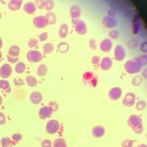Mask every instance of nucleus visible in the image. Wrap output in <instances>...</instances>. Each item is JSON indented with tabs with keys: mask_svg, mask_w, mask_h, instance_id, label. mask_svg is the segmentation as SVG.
Instances as JSON below:
<instances>
[{
	"mask_svg": "<svg viewBox=\"0 0 147 147\" xmlns=\"http://www.w3.org/2000/svg\"><path fill=\"white\" fill-rule=\"evenodd\" d=\"M83 82L84 85L90 87H96L98 83L97 74L92 72H87L83 75Z\"/></svg>",
	"mask_w": 147,
	"mask_h": 147,
	"instance_id": "f257e3e1",
	"label": "nucleus"
},
{
	"mask_svg": "<svg viewBox=\"0 0 147 147\" xmlns=\"http://www.w3.org/2000/svg\"><path fill=\"white\" fill-rule=\"evenodd\" d=\"M142 66L135 59L129 60L125 65V69L130 74L137 73L141 70Z\"/></svg>",
	"mask_w": 147,
	"mask_h": 147,
	"instance_id": "f03ea898",
	"label": "nucleus"
},
{
	"mask_svg": "<svg viewBox=\"0 0 147 147\" xmlns=\"http://www.w3.org/2000/svg\"><path fill=\"white\" fill-rule=\"evenodd\" d=\"M61 128V125L58 121L53 119L48 122L46 125V130L50 134H56Z\"/></svg>",
	"mask_w": 147,
	"mask_h": 147,
	"instance_id": "7ed1b4c3",
	"label": "nucleus"
},
{
	"mask_svg": "<svg viewBox=\"0 0 147 147\" xmlns=\"http://www.w3.org/2000/svg\"><path fill=\"white\" fill-rule=\"evenodd\" d=\"M27 58L31 63H38L43 59L41 53L37 51H30L27 53Z\"/></svg>",
	"mask_w": 147,
	"mask_h": 147,
	"instance_id": "20e7f679",
	"label": "nucleus"
},
{
	"mask_svg": "<svg viewBox=\"0 0 147 147\" xmlns=\"http://www.w3.org/2000/svg\"><path fill=\"white\" fill-rule=\"evenodd\" d=\"M70 14L71 16L72 23L75 25L79 21L78 19L81 15V10L80 7L77 5L72 6L70 8Z\"/></svg>",
	"mask_w": 147,
	"mask_h": 147,
	"instance_id": "39448f33",
	"label": "nucleus"
},
{
	"mask_svg": "<svg viewBox=\"0 0 147 147\" xmlns=\"http://www.w3.org/2000/svg\"><path fill=\"white\" fill-rule=\"evenodd\" d=\"M33 23L37 28H45L48 25V21L45 16H40L34 18Z\"/></svg>",
	"mask_w": 147,
	"mask_h": 147,
	"instance_id": "423d86ee",
	"label": "nucleus"
},
{
	"mask_svg": "<svg viewBox=\"0 0 147 147\" xmlns=\"http://www.w3.org/2000/svg\"><path fill=\"white\" fill-rule=\"evenodd\" d=\"M142 120L141 118L136 115H131L128 118L127 124L131 128H135L142 124Z\"/></svg>",
	"mask_w": 147,
	"mask_h": 147,
	"instance_id": "0eeeda50",
	"label": "nucleus"
},
{
	"mask_svg": "<svg viewBox=\"0 0 147 147\" xmlns=\"http://www.w3.org/2000/svg\"><path fill=\"white\" fill-rule=\"evenodd\" d=\"M115 59L118 61H121L123 60L125 57L126 52L124 46L121 45L116 46L115 50Z\"/></svg>",
	"mask_w": 147,
	"mask_h": 147,
	"instance_id": "6e6552de",
	"label": "nucleus"
},
{
	"mask_svg": "<svg viewBox=\"0 0 147 147\" xmlns=\"http://www.w3.org/2000/svg\"><path fill=\"white\" fill-rule=\"evenodd\" d=\"M53 112V110L50 106H43L38 111V116L41 120H44L51 116Z\"/></svg>",
	"mask_w": 147,
	"mask_h": 147,
	"instance_id": "1a4fd4ad",
	"label": "nucleus"
},
{
	"mask_svg": "<svg viewBox=\"0 0 147 147\" xmlns=\"http://www.w3.org/2000/svg\"><path fill=\"white\" fill-rule=\"evenodd\" d=\"M136 95L132 92H128L125 95L123 100L124 106L132 107L135 104Z\"/></svg>",
	"mask_w": 147,
	"mask_h": 147,
	"instance_id": "9d476101",
	"label": "nucleus"
},
{
	"mask_svg": "<svg viewBox=\"0 0 147 147\" xmlns=\"http://www.w3.org/2000/svg\"><path fill=\"white\" fill-rule=\"evenodd\" d=\"M122 89L119 87H114L110 90L109 97L112 100H117L120 98L122 95Z\"/></svg>",
	"mask_w": 147,
	"mask_h": 147,
	"instance_id": "9b49d317",
	"label": "nucleus"
},
{
	"mask_svg": "<svg viewBox=\"0 0 147 147\" xmlns=\"http://www.w3.org/2000/svg\"><path fill=\"white\" fill-rule=\"evenodd\" d=\"M12 73V67L8 63L3 65L0 68V76L4 79L9 78Z\"/></svg>",
	"mask_w": 147,
	"mask_h": 147,
	"instance_id": "f8f14e48",
	"label": "nucleus"
},
{
	"mask_svg": "<svg viewBox=\"0 0 147 147\" xmlns=\"http://www.w3.org/2000/svg\"><path fill=\"white\" fill-rule=\"evenodd\" d=\"M75 29L77 33L83 35L87 33V28L85 22L82 20H79L75 25Z\"/></svg>",
	"mask_w": 147,
	"mask_h": 147,
	"instance_id": "ddd939ff",
	"label": "nucleus"
},
{
	"mask_svg": "<svg viewBox=\"0 0 147 147\" xmlns=\"http://www.w3.org/2000/svg\"><path fill=\"white\" fill-rule=\"evenodd\" d=\"M113 42L109 38H106L103 40L100 43V48L102 52L108 53L112 49Z\"/></svg>",
	"mask_w": 147,
	"mask_h": 147,
	"instance_id": "4468645a",
	"label": "nucleus"
},
{
	"mask_svg": "<svg viewBox=\"0 0 147 147\" xmlns=\"http://www.w3.org/2000/svg\"><path fill=\"white\" fill-rule=\"evenodd\" d=\"M42 94L38 91H34L30 96V100L33 105L40 104L42 102Z\"/></svg>",
	"mask_w": 147,
	"mask_h": 147,
	"instance_id": "2eb2a0df",
	"label": "nucleus"
},
{
	"mask_svg": "<svg viewBox=\"0 0 147 147\" xmlns=\"http://www.w3.org/2000/svg\"><path fill=\"white\" fill-rule=\"evenodd\" d=\"M105 133V127L102 125H97L92 130V134L95 138H100L102 137Z\"/></svg>",
	"mask_w": 147,
	"mask_h": 147,
	"instance_id": "dca6fc26",
	"label": "nucleus"
},
{
	"mask_svg": "<svg viewBox=\"0 0 147 147\" xmlns=\"http://www.w3.org/2000/svg\"><path fill=\"white\" fill-rule=\"evenodd\" d=\"M102 23L106 28H113L115 27L117 25V21L115 18L110 16H107L103 18Z\"/></svg>",
	"mask_w": 147,
	"mask_h": 147,
	"instance_id": "f3484780",
	"label": "nucleus"
},
{
	"mask_svg": "<svg viewBox=\"0 0 147 147\" xmlns=\"http://www.w3.org/2000/svg\"><path fill=\"white\" fill-rule=\"evenodd\" d=\"M113 65L112 59L108 57L103 58L100 63V68L104 71H108L111 69Z\"/></svg>",
	"mask_w": 147,
	"mask_h": 147,
	"instance_id": "a211bd4d",
	"label": "nucleus"
},
{
	"mask_svg": "<svg viewBox=\"0 0 147 147\" xmlns=\"http://www.w3.org/2000/svg\"><path fill=\"white\" fill-rule=\"evenodd\" d=\"M22 3V0H12L8 4V7L12 11H16L20 8Z\"/></svg>",
	"mask_w": 147,
	"mask_h": 147,
	"instance_id": "6ab92c4d",
	"label": "nucleus"
},
{
	"mask_svg": "<svg viewBox=\"0 0 147 147\" xmlns=\"http://www.w3.org/2000/svg\"><path fill=\"white\" fill-rule=\"evenodd\" d=\"M141 24V18L138 16H136L132 23V28L133 32L134 33V34H137L138 33L139 30L140 28Z\"/></svg>",
	"mask_w": 147,
	"mask_h": 147,
	"instance_id": "aec40b11",
	"label": "nucleus"
},
{
	"mask_svg": "<svg viewBox=\"0 0 147 147\" xmlns=\"http://www.w3.org/2000/svg\"><path fill=\"white\" fill-rule=\"evenodd\" d=\"M24 11L29 15L34 13L36 10V6L33 2H28L25 3L23 7Z\"/></svg>",
	"mask_w": 147,
	"mask_h": 147,
	"instance_id": "412c9836",
	"label": "nucleus"
},
{
	"mask_svg": "<svg viewBox=\"0 0 147 147\" xmlns=\"http://www.w3.org/2000/svg\"><path fill=\"white\" fill-rule=\"evenodd\" d=\"M0 144L1 147H12L15 145L12 138L9 137H3L0 141Z\"/></svg>",
	"mask_w": 147,
	"mask_h": 147,
	"instance_id": "4be33fe9",
	"label": "nucleus"
},
{
	"mask_svg": "<svg viewBox=\"0 0 147 147\" xmlns=\"http://www.w3.org/2000/svg\"><path fill=\"white\" fill-rule=\"evenodd\" d=\"M0 88L3 90L5 92L9 93L11 92V88L9 82L5 80H0Z\"/></svg>",
	"mask_w": 147,
	"mask_h": 147,
	"instance_id": "5701e85b",
	"label": "nucleus"
},
{
	"mask_svg": "<svg viewBox=\"0 0 147 147\" xmlns=\"http://www.w3.org/2000/svg\"><path fill=\"white\" fill-rule=\"evenodd\" d=\"M68 33V27L66 24H63L61 26L59 30V34L61 38H65L67 37Z\"/></svg>",
	"mask_w": 147,
	"mask_h": 147,
	"instance_id": "b1692460",
	"label": "nucleus"
},
{
	"mask_svg": "<svg viewBox=\"0 0 147 147\" xmlns=\"http://www.w3.org/2000/svg\"><path fill=\"white\" fill-rule=\"evenodd\" d=\"M46 18H47L48 21V25H53L56 23V16L53 12H48L46 15Z\"/></svg>",
	"mask_w": 147,
	"mask_h": 147,
	"instance_id": "393cba45",
	"label": "nucleus"
},
{
	"mask_svg": "<svg viewBox=\"0 0 147 147\" xmlns=\"http://www.w3.org/2000/svg\"><path fill=\"white\" fill-rule=\"evenodd\" d=\"M58 50L61 53H65L68 52L69 50V46L67 43L62 42L60 43L57 46Z\"/></svg>",
	"mask_w": 147,
	"mask_h": 147,
	"instance_id": "a878e982",
	"label": "nucleus"
},
{
	"mask_svg": "<svg viewBox=\"0 0 147 147\" xmlns=\"http://www.w3.org/2000/svg\"><path fill=\"white\" fill-rule=\"evenodd\" d=\"M20 49L18 46L12 45L10 47L8 51V54L13 56H19Z\"/></svg>",
	"mask_w": 147,
	"mask_h": 147,
	"instance_id": "bb28decb",
	"label": "nucleus"
},
{
	"mask_svg": "<svg viewBox=\"0 0 147 147\" xmlns=\"http://www.w3.org/2000/svg\"><path fill=\"white\" fill-rule=\"evenodd\" d=\"M37 74L40 77H43L47 74L48 72L47 66L44 64L40 65L37 68Z\"/></svg>",
	"mask_w": 147,
	"mask_h": 147,
	"instance_id": "cd10ccee",
	"label": "nucleus"
},
{
	"mask_svg": "<svg viewBox=\"0 0 147 147\" xmlns=\"http://www.w3.org/2000/svg\"><path fill=\"white\" fill-rule=\"evenodd\" d=\"M26 81L27 82V84L30 87H35L38 84V80L37 79L32 76H28L26 78Z\"/></svg>",
	"mask_w": 147,
	"mask_h": 147,
	"instance_id": "c85d7f7f",
	"label": "nucleus"
},
{
	"mask_svg": "<svg viewBox=\"0 0 147 147\" xmlns=\"http://www.w3.org/2000/svg\"><path fill=\"white\" fill-rule=\"evenodd\" d=\"M53 147H68L65 140L59 138L55 140L53 142Z\"/></svg>",
	"mask_w": 147,
	"mask_h": 147,
	"instance_id": "c756f323",
	"label": "nucleus"
},
{
	"mask_svg": "<svg viewBox=\"0 0 147 147\" xmlns=\"http://www.w3.org/2000/svg\"><path fill=\"white\" fill-rule=\"evenodd\" d=\"M26 70V65L23 62H19L17 63L15 67V71L18 74H22Z\"/></svg>",
	"mask_w": 147,
	"mask_h": 147,
	"instance_id": "7c9ffc66",
	"label": "nucleus"
},
{
	"mask_svg": "<svg viewBox=\"0 0 147 147\" xmlns=\"http://www.w3.org/2000/svg\"><path fill=\"white\" fill-rule=\"evenodd\" d=\"M53 44L51 43L48 42L44 44L43 47V50L44 51V53L47 54H49L53 52Z\"/></svg>",
	"mask_w": 147,
	"mask_h": 147,
	"instance_id": "2f4dec72",
	"label": "nucleus"
},
{
	"mask_svg": "<svg viewBox=\"0 0 147 147\" xmlns=\"http://www.w3.org/2000/svg\"><path fill=\"white\" fill-rule=\"evenodd\" d=\"M23 136L19 133H16L12 135V140L14 144L18 143L22 140Z\"/></svg>",
	"mask_w": 147,
	"mask_h": 147,
	"instance_id": "473e14b6",
	"label": "nucleus"
},
{
	"mask_svg": "<svg viewBox=\"0 0 147 147\" xmlns=\"http://www.w3.org/2000/svg\"><path fill=\"white\" fill-rule=\"evenodd\" d=\"M55 7V2L53 1H46L44 8L46 10L51 11Z\"/></svg>",
	"mask_w": 147,
	"mask_h": 147,
	"instance_id": "72a5a7b5",
	"label": "nucleus"
},
{
	"mask_svg": "<svg viewBox=\"0 0 147 147\" xmlns=\"http://www.w3.org/2000/svg\"><path fill=\"white\" fill-rule=\"evenodd\" d=\"M135 59L142 66L147 63V55H143L138 57L136 58Z\"/></svg>",
	"mask_w": 147,
	"mask_h": 147,
	"instance_id": "f704fd0d",
	"label": "nucleus"
},
{
	"mask_svg": "<svg viewBox=\"0 0 147 147\" xmlns=\"http://www.w3.org/2000/svg\"><path fill=\"white\" fill-rule=\"evenodd\" d=\"M136 109L137 110L142 111L144 110L146 107V103L145 101L140 100L137 102L136 104Z\"/></svg>",
	"mask_w": 147,
	"mask_h": 147,
	"instance_id": "c9c22d12",
	"label": "nucleus"
},
{
	"mask_svg": "<svg viewBox=\"0 0 147 147\" xmlns=\"http://www.w3.org/2000/svg\"><path fill=\"white\" fill-rule=\"evenodd\" d=\"M143 80L141 77L137 76L135 77L132 80V84L134 86H138L142 83Z\"/></svg>",
	"mask_w": 147,
	"mask_h": 147,
	"instance_id": "e433bc0d",
	"label": "nucleus"
},
{
	"mask_svg": "<svg viewBox=\"0 0 147 147\" xmlns=\"http://www.w3.org/2000/svg\"><path fill=\"white\" fill-rule=\"evenodd\" d=\"M109 36L113 40H116L119 37V31L117 30H113L109 33Z\"/></svg>",
	"mask_w": 147,
	"mask_h": 147,
	"instance_id": "4c0bfd02",
	"label": "nucleus"
},
{
	"mask_svg": "<svg viewBox=\"0 0 147 147\" xmlns=\"http://www.w3.org/2000/svg\"><path fill=\"white\" fill-rule=\"evenodd\" d=\"M7 61L8 62H10L11 63H14L18 62V61L19 60V56H13L8 54L7 55Z\"/></svg>",
	"mask_w": 147,
	"mask_h": 147,
	"instance_id": "58836bf2",
	"label": "nucleus"
},
{
	"mask_svg": "<svg viewBox=\"0 0 147 147\" xmlns=\"http://www.w3.org/2000/svg\"><path fill=\"white\" fill-rule=\"evenodd\" d=\"M38 44V40L35 38H30L28 42V46L30 48H33Z\"/></svg>",
	"mask_w": 147,
	"mask_h": 147,
	"instance_id": "ea45409f",
	"label": "nucleus"
},
{
	"mask_svg": "<svg viewBox=\"0 0 147 147\" xmlns=\"http://www.w3.org/2000/svg\"><path fill=\"white\" fill-rule=\"evenodd\" d=\"M140 143L137 140H130L127 147H139Z\"/></svg>",
	"mask_w": 147,
	"mask_h": 147,
	"instance_id": "a19ab883",
	"label": "nucleus"
},
{
	"mask_svg": "<svg viewBox=\"0 0 147 147\" xmlns=\"http://www.w3.org/2000/svg\"><path fill=\"white\" fill-rule=\"evenodd\" d=\"M13 84L16 86H21L23 85L24 80L20 78H16L13 79Z\"/></svg>",
	"mask_w": 147,
	"mask_h": 147,
	"instance_id": "79ce46f5",
	"label": "nucleus"
},
{
	"mask_svg": "<svg viewBox=\"0 0 147 147\" xmlns=\"http://www.w3.org/2000/svg\"><path fill=\"white\" fill-rule=\"evenodd\" d=\"M133 131L135 133L137 134H141L143 131V126L142 124L136 127L135 128H132Z\"/></svg>",
	"mask_w": 147,
	"mask_h": 147,
	"instance_id": "37998d69",
	"label": "nucleus"
},
{
	"mask_svg": "<svg viewBox=\"0 0 147 147\" xmlns=\"http://www.w3.org/2000/svg\"><path fill=\"white\" fill-rule=\"evenodd\" d=\"M48 106H50L52 108L54 112H56L59 108L58 105L56 102H55V101H51L49 103Z\"/></svg>",
	"mask_w": 147,
	"mask_h": 147,
	"instance_id": "c03bdc74",
	"label": "nucleus"
},
{
	"mask_svg": "<svg viewBox=\"0 0 147 147\" xmlns=\"http://www.w3.org/2000/svg\"><path fill=\"white\" fill-rule=\"evenodd\" d=\"M6 117L5 113L0 112V125H4L6 124Z\"/></svg>",
	"mask_w": 147,
	"mask_h": 147,
	"instance_id": "a18cd8bd",
	"label": "nucleus"
},
{
	"mask_svg": "<svg viewBox=\"0 0 147 147\" xmlns=\"http://www.w3.org/2000/svg\"><path fill=\"white\" fill-rule=\"evenodd\" d=\"M45 1H42V0H38V1H36V5H37V7L38 8V9H43L45 6Z\"/></svg>",
	"mask_w": 147,
	"mask_h": 147,
	"instance_id": "49530a36",
	"label": "nucleus"
},
{
	"mask_svg": "<svg viewBox=\"0 0 147 147\" xmlns=\"http://www.w3.org/2000/svg\"><path fill=\"white\" fill-rule=\"evenodd\" d=\"M89 45H90V48L92 50H96L97 49V42L95 40H94L93 38H92L90 40Z\"/></svg>",
	"mask_w": 147,
	"mask_h": 147,
	"instance_id": "de8ad7c7",
	"label": "nucleus"
},
{
	"mask_svg": "<svg viewBox=\"0 0 147 147\" xmlns=\"http://www.w3.org/2000/svg\"><path fill=\"white\" fill-rule=\"evenodd\" d=\"M52 143L50 140L45 139L43 140L41 142V146L42 147H49L52 146Z\"/></svg>",
	"mask_w": 147,
	"mask_h": 147,
	"instance_id": "09e8293b",
	"label": "nucleus"
},
{
	"mask_svg": "<svg viewBox=\"0 0 147 147\" xmlns=\"http://www.w3.org/2000/svg\"><path fill=\"white\" fill-rule=\"evenodd\" d=\"M100 61V57L98 56H94L92 58V63L94 65H97L99 64Z\"/></svg>",
	"mask_w": 147,
	"mask_h": 147,
	"instance_id": "8fccbe9b",
	"label": "nucleus"
},
{
	"mask_svg": "<svg viewBox=\"0 0 147 147\" xmlns=\"http://www.w3.org/2000/svg\"><path fill=\"white\" fill-rule=\"evenodd\" d=\"M48 38V34L47 32H44L41 33L39 36V40L40 41H44L47 40Z\"/></svg>",
	"mask_w": 147,
	"mask_h": 147,
	"instance_id": "3c124183",
	"label": "nucleus"
},
{
	"mask_svg": "<svg viewBox=\"0 0 147 147\" xmlns=\"http://www.w3.org/2000/svg\"><path fill=\"white\" fill-rule=\"evenodd\" d=\"M140 49L143 53H147V42L143 43L140 46Z\"/></svg>",
	"mask_w": 147,
	"mask_h": 147,
	"instance_id": "603ef678",
	"label": "nucleus"
},
{
	"mask_svg": "<svg viewBox=\"0 0 147 147\" xmlns=\"http://www.w3.org/2000/svg\"><path fill=\"white\" fill-rule=\"evenodd\" d=\"M129 140H129V139L125 140L122 143V147H127V146H128V142H129Z\"/></svg>",
	"mask_w": 147,
	"mask_h": 147,
	"instance_id": "864d4df0",
	"label": "nucleus"
},
{
	"mask_svg": "<svg viewBox=\"0 0 147 147\" xmlns=\"http://www.w3.org/2000/svg\"><path fill=\"white\" fill-rule=\"evenodd\" d=\"M143 77L145 78H147V69H145L142 73Z\"/></svg>",
	"mask_w": 147,
	"mask_h": 147,
	"instance_id": "5fc2aeb1",
	"label": "nucleus"
},
{
	"mask_svg": "<svg viewBox=\"0 0 147 147\" xmlns=\"http://www.w3.org/2000/svg\"><path fill=\"white\" fill-rule=\"evenodd\" d=\"M3 41H2V38L0 37V49L3 47Z\"/></svg>",
	"mask_w": 147,
	"mask_h": 147,
	"instance_id": "6e6d98bb",
	"label": "nucleus"
},
{
	"mask_svg": "<svg viewBox=\"0 0 147 147\" xmlns=\"http://www.w3.org/2000/svg\"><path fill=\"white\" fill-rule=\"evenodd\" d=\"M3 103V98H2V96L0 95V106H1Z\"/></svg>",
	"mask_w": 147,
	"mask_h": 147,
	"instance_id": "4d7b16f0",
	"label": "nucleus"
},
{
	"mask_svg": "<svg viewBox=\"0 0 147 147\" xmlns=\"http://www.w3.org/2000/svg\"><path fill=\"white\" fill-rule=\"evenodd\" d=\"M147 147V146L145 144H142L140 145V147Z\"/></svg>",
	"mask_w": 147,
	"mask_h": 147,
	"instance_id": "13d9d810",
	"label": "nucleus"
},
{
	"mask_svg": "<svg viewBox=\"0 0 147 147\" xmlns=\"http://www.w3.org/2000/svg\"><path fill=\"white\" fill-rule=\"evenodd\" d=\"M2 52L0 51V62L2 60Z\"/></svg>",
	"mask_w": 147,
	"mask_h": 147,
	"instance_id": "bf43d9fd",
	"label": "nucleus"
},
{
	"mask_svg": "<svg viewBox=\"0 0 147 147\" xmlns=\"http://www.w3.org/2000/svg\"><path fill=\"white\" fill-rule=\"evenodd\" d=\"M2 13H1V12H0V20H1V18H2Z\"/></svg>",
	"mask_w": 147,
	"mask_h": 147,
	"instance_id": "052dcab7",
	"label": "nucleus"
},
{
	"mask_svg": "<svg viewBox=\"0 0 147 147\" xmlns=\"http://www.w3.org/2000/svg\"><path fill=\"white\" fill-rule=\"evenodd\" d=\"M52 147V146H49V147Z\"/></svg>",
	"mask_w": 147,
	"mask_h": 147,
	"instance_id": "680f3d73",
	"label": "nucleus"
},
{
	"mask_svg": "<svg viewBox=\"0 0 147 147\" xmlns=\"http://www.w3.org/2000/svg\"><path fill=\"white\" fill-rule=\"evenodd\" d=\"M0 147H1V145H0Z\"/></svg>",
	"mask_w": 147,
	"mask_h": 147,
	"instance_id": "e2e57ef3",
	"label": "nucleus"
}]
</instances>
